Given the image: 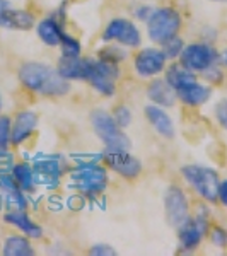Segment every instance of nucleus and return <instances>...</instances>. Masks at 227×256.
I'll return each mask as SVG.
<instances>
[{"label":"nucleus","instance_id":"1","mask_svg":"<svg viewBox=\"0 0 227 256\" xmlns=\"http://www.w3.org/2000/svg\"><path fill=\"white\" fill-rule=\"evenodd\" d=\"M19 80L28 90L50 98H62L70 90L68 80H65L55 68L40 62H28L20 65Z\"/></svg>","mask_w":227,"mask_h":256},{"label":"nucleus","instance_id":"2","mask_svg":"<svg viewBox=\"0 0 227 256\" xmlns=\"http://www.w3.org/2000/svg\"><path fill=\"white\" fill-rule=\"evenodd\" d=\"M90 125L98 138L104 144L106 150H130L132 140L114 122L113 114L104 110H94L90 113Z\"/></svg>","mask_w":227,"mask_h":256},{"label":"nucleus","instance_id":"3","mask_svg":"<svg viewBox=\"0 0 227 256\" xmlns=\"http://www.w3.org/2000/svg\"><path fill=\"white\" fill-rule=\"evenodd\" d=\"M70 180L86 196H96L104 192L108 174L106 169L96 160H82L70 171Z\"/></svg>","mask_w":227,"mask_h":256},{"label":"nucleus","instance_id":"4","mask_svg":"<svg viewBox=\"0 0 227 256\" xmlns=\"http://www.w3.org/2000/svg\"><path fill=\"white\" fill-rule=\"evenodd\" d=\"M181 30V14L172 7H156L147 19V36L152 43L162 44Z\"/></svg>","mask_w":227,"mask_h":256},{"label":"nucleus","instance_id":"5","mask_svg":"<svg viewBox=\"0 0 227 256\" xmlns=\"http://www.w3.org/2000/svg\"><path fill=\"white\" fill-rule=\"evenodd\" d=\"M181 174L184 181L195 190V193L205 202H217L218 193V174L216 169L207 166H198V164H188L181 168Z\"/></svg>","mask_w":227,"mask_h":256},{"label":"nucleus","instance_id":"6","mask_svg":"<svg viewBox=\"0 0 227 256\" xmlns=\"http://www.w3.org/2000/svg\"><path fill=\"white\" fill-rule=\"evenodd\" d=\"M122 77V70L118 64H111L102 58H89L88 80L94 90L101 96L111 98L116 92V80Z\"/></svg>","mask_w":227,"mask_h":256},{"label":"nucleus","instance_id":"7","mask_svg":"<svg viewBox=\"0 0 227 256\" xmlns=\"http://www.w3.org/2000/svg\"><path fill=\"white\" fill-rule=\"evenodd\" d=\"M217 53L218 52L210 43L196 41V43H190L183 48V52L180 55V64L190 68L192 72L202 74L208 67L218 64Z\"/></svg>","mask_w":227,"mask_h":256},{"label":"nucleus","instance_id":"8","mask_svg":"<svg viewBox=\"0 0 227 256\" xmlns=\"http://www.w3.org/2000/svg\"><path fill=\"white\" fill-rule=\"evenodd\" d=\"M102 41L106 43H114L123 44L126 48H138L142 44V34L140 30L135 26L134 20L126 18H114L108 22V26L104 28L101 36Z\"/></svg>","mask_w":227,"mask_h":256},{"label":"nucleus","instance_id":"9","mask_svg":"<svg viewBox=\"0 0 227 256\" xmlns=\"http://www.w3.org/2000/svg\"><path fill=\"white\" fill-rule=\"evenodd\" d=\"M208 230V212L207 208H198V212L193 217H188V220L183 226L178 227V238L181 250L195 251L200 242L204 241L205 234Z\"/></svg>","mask_w":227,"mask_h":256},{"label":"nucleus","instance_id":"10","mask_svg":"<svg viewBox=\"0 0 227 256\" xmlns=\"http://www.w3.org/2000/svg\"><path fill=\"white\" fill-rule=\"evenodd\" d=\"M164 212H166L168 224L178 229L188 220L190 217V204L184 192L180 186L172 184L168 188L164 195Z\"/></svg>","mask_w":227,"mask_h":256},{"label":"nucleus","instance_id":"11","mask_svg":"<svg viewBox=\"0 0 227 256\" xmlns=\"http://www.w3.org/2000/svg\"><path fill=\"white\" fill-rule=\"evenodd\" d=\"M102 160L110 169L126 180H135L142 172V162L130 150H106L104 148Z\"/></svg>","mask_w":227,"mask_h":256},{"label":"nucleus","instance_id":"12","mask_svg":"<svg viewBox=\"0 0 227 256\" xmlns=\"http://www.w3.org/2000/svg\"><path fill=\"white\" fill-rule=\"evenodd\" d=\"M168 58L160 48H142L134 58V68L144 79L158 77L166 70Z\"/></svg>","mask_w":227,"mask_h":256},{"label":"nucleus","instance_id":"13","mask_svg":"<svg viewBox=\"0 0 227 256\" xmlns=\"http://www.w3.org/2000/svg\"><path fill=\"white\" fill-rule=\"evenodd\" d=\"M34 183L36 184H56L65 172V160L60 156H44L34 159Z\"/></svg>","mask_w":227,"mask_h":256},{"label":"nucleus","instance_id":"14","mask_svg":"<svg viewBox=\"0 0 227 256\" xmlns=\"http://www.w3.org/2000/svg\"><path fill=\"white\" fill-rule=\"evenodd\" d=\"M38 126V114L32 111H20L12 123L10 130V144L20 146L32 135V132Z\"/></svg>","mask_w":227,"mask_h":256},{"label":"nucleus","instance_id":"15","mask_svg":"<svg viewBox=\"0 0 227 256\" xmlns=\"http://www.w3.org/2000/svg\"><path fill=\"white\" fill-rule=\"evenodd\" d=\"M144 114L148 120L150 126L156 130V134H159L160 137L171 140L174 138L176 132H174V123H172L171 116L164 111V108H160L158 104H148L144 108Z\"/></svg>","mask_w":227,"mask_h":256},{"label":"nucleus","instance_id":"16","mask_svg":"<svg viewBox=\"0 0 227 256\" xmlns=\"http://www.w3.org/2000/svg\"><path fill=\"white\" fill-rule=\"evenodd\" d=\"M176 96H178V101H181L183 104L196 108V106H204L210 101L212 88L208 84H200L198 80H195L192 84L176 89Z\"/></svg>","mask_w":227,"mask_h":256},{"label":"nucleus","instance_id":"17","mask_svg":"<svg viewBox=\"0 0 227 256\" xmlns=\"http://www.w3.org/2000/svg\"><path fill=\"white\" fill-rule=\"evenodd\" d=\"M88 67L89 58L82 56H60L56 72L64 77L65 80H86L88 79Z\"/></svg>","mask_w":227,"mask_h":256},{"label":"nucleus","instance_id":"18","mask_svg":"<svg viewBox=\"0 0 227 256\" xmlns=\"http://www.w3.org/2000/svg\"><path fill=\"white\" fill-rule=\"evenodd\" d=\"M0 28L14 31H30L34 28V16L28 10L7 9L0 10Z\"/></svg>","mask_w":227,"mask_h":256},{"label":"nucleus","instance_id":"19","mask_svg":"<svg viewBox=\"0 0 227 256\" xmlns=\"http://www.w3.org/2000/svg\"><path fill=\"white\" fill-rule=\"evenodd\" d=\"M147 98L150 99L154 104L160 108H172L178 101L176 96V89L168 84L166 79H154L147 88Z\"/></svg>","mask_w":227,"mask_h":256},{"label":"nucleus","instance_id":"20","mask_svg":"<svg viewBox=\"0 0 227 256\" xmlns=\"http://www.w3.org/2000/svg\"><path fill=\"white\" fill-rule=\"evenodd\" d=\"M4 220H6L7 224L14 226L16 229H19L24 236H28L31 239L43 238V229H41V226L32 222L24 210H9V212L4 216Z\"/></svg>","mask_w":227,"mask_h":256},{"label":"nucleus","instance_id":"21","mask_svg":"<svg viewBox=\"0 0 227 256\" xmlns=\"http://www.w3.org/2000/svg\"><path fill=\"white\" fill-rule=\"evenodd\" d=\"M36 32H38V38L50 48L58 46L60 41H62V36L65 34L60 26V22L55 18L41 19L38 22V28H36Z\"/></svg>","mask_w":227,"mask_h":256},{"label":"nucleus","instance_id":"22","mask_svg":"<svg viewBox=\"0 0 227 256\" xmlns=\"http://www.w3.org/2000/svg\"><path fill=\"white\" fill-rule=\"evenodd\" d=\"M164 79H166L168 84L174 89H180V88H183V86H188V84H192V82L198 80L196 74L192 72V70L181 64H172V65H169V67H166V77H164Z\"/></svg>","mask_w":227,"mask_h":256},{"label":"nucleus","instance_id":"23","mask_svg":"<svg viewBox=\"0 0 227 256\" xmlns=\"http://www.w3.org/2000/svg\"><path fill=\"white\" fill-rule=\"evenodd\" d=\"M2 253L6 256H32L34 248H32L28 236H9L4 242Z\"/></svg>","mask_w":227,"mask_h":256},{"label":"nucleus","instance_id":"24","mask_svg":"<svg viewBox=\"0 0 227 256\" xmlns=\"http://www.w3.org/2000/svg\"><path fill=\"white\" fill-rule=\"evenodd\" d=\"M12 178L18 183V186L22 192H32L36 186L34 183V171L28 162H20L12 166Z\"/></svg>","mask_w":227,"mask_h":256},{"label":"nucleus","instance_id":"25","mask_svg":"<svg viewBox=\"0 0 227 256\" xmlns=\"http://www.w3.org/2000/svg\"><path fill=\"white\" fill-rule=\"evenodd\" d=\"M183 48H184V41L181 40L178 34L172 36V38H169L168 41H164V43L160 44V50H162V53L166 55L168 60H178Z\"/></svg>","mask_w":227,"mask_h":256},{"label":"nucleus","instance_id":"26","mask_svg":"<svg viewBox=\"0 0 227 256\" xmlns=\"http://www.w3.org/2000/svg\"><path fill=\"white\" fill-rule=\"evenodd\" d=\"M60 52L64 56H80V41L76 40L74 36L70 34H64L62 36V41H60Z\"/></svg>","mask_w":227,"mask_h":256},{"label":"nucleus","instance_id":"27","mask_svg":"<svg viewBox=\"0 0 227 256\" xmlns=\"http://www.w3.org/2000/svg\"><path fill=\"white\" fill-rule=\"evenodd\" d=\"M99 58L106 60V62H113V64H120L126 58V52L122 46H114V44H108L101 50L99 53Z\"/></svg>","mask_w":227,"mask_h":256},{"label":"nucleus","instance_id":"28","mask_svg":"<svg viewBox=\"0 0 227 256\" xmlns=\"http://www.w3.org/2000/svg\"><path fill=\"white\" fill-rule=\"evenodd\" d=\"M113 118L116 122V125L120 128H128L134 122V114H132V110L128 106H116L113 111Z\"/></svg>","mask_w":227,"mask_h":256},{"label":"nucleus","instance_id":"29","mask_svg":"<svg viewBox=\"0 0 227 256\" xmlns=\"http://www.w3.org/2000/svg\"><path fill=\"white\" fill-rule=\"evenodd\" d=\"M12 122L9 116H0V150H7L10 144Z\"/></svg>","mask_w":227,"mask_h":256},{"label":"nucleus","instance_id":"30","mask_svg":"<svg viewBox=\"0 0 227 256\" xmlns=\"http://www.w3.org/2000/svg\"><path fill=\"white\" fill-rule=\"evenodd\" d=\"M202 76L208 82V86H217L224 79V70H222V65L216 64V65H212V67H208L205 72H202Z\"/></svg>","mask_w":227,"mask_h":256},{"label":"nucleus","instance_id":"31","mask_svg":"<svg viewBox=\"0 0 227 256\" xmlns=\"http://www.w3.org/2000/svg\"><path fill=\"white\" fill-rule=\"evenodd\" d=\"M210 241H212V244L217 248H226L227 246V230L216 226L212 230H210Z\"/></svg>","mask_w":227,"mask_h":256},{"label":"nucleus","instance_id":"32","mask_svg":"<svg viewBox=\"0 0 227 256\" xmlns=\"http://www.w3.org/2000/svg\"><path fill=\"white\" fill-rule=\"evenodd\" d=\"M216 120L224 130H227V99H220L216 104Z\"/></svg>","mask_w":227,"mask_h":256},{"label":"nucleus","instance_id":"33","mask_svg":"<svg viewBox=\"0 0 227 256\" xmlns=\"http://www.w3.org/2000/svg\"><path fill=\"white\" fill-rule=\"evenodd\" d=\"M89 253L92 256H116V250L110 244H94L90 246Z\"/></svg>","mask_w":227,"mask_h":256},{"label":"nucleus","instance_id":"34","mask_svg":"<svg viewBox=\"0 0 227 256\" xmlns=\"http://www.w3.org/2000/svg\"><path fill=\"white\" fill-rule=\"evenodd\" d=\"M156 7L152 6H147V4H142V6H137V9H135V18L138 20H142V22H147V19L152 16V12H154Z\"/></svg>","mask_w":227,"mask_h":256},{"label":"nucleus","instance_id":"35","mask_svg":"<svg viewBox=\"0 0 227 256\" xmlns=\"http://www.w3.org/2000/svg\"><path fill=\"white\" fill-rule=\"evenodd\" d=\"M217 200L220 202L224 207H227V180L220 181L218 184V193H217Z\"/></svg>","mask_w":227,"mask_h":256},{"label":"nucleus","instance_id":"36","mask_svg":"<svg viewBox=\"0 0 227 256\" xmlns=\"http://www.w3.org/2000/svg\"><path fill=\"white\" fill-rule=\"evenodd\" d=\"M217 62H218V65H222V67H227V48H224L222 52L217 53Z\"/></svg>","mask_w":227,"mask_h":256},{"label":"nucleus","instance_id":"37","mask_svg":"<svg viewBox=\"0 0 227 256\" xmlns=\"http://www.w3.org/2000/svg\"><path fill=\"white\" fill-rule=\"evenodd\" d=\"M7 7H9V2L7 0H0V10L7 9Z\"/></svg>","mask_w":227,"mask_h":256},{"label":"nucleus","instance_id":"38","mask_svg":"<svg viewBox=\"0 0 227 256\" xmlns=\"http://www.w3.org/2000/svg\"><path fill=\"white\" fill-rule=\"evenodd\" d=\"M214 2H227V0H214Z\"/></svg>","mask_w":227,"mask_h":256},{"label":"nucleus","instance_id":"39","mask_svg":"<svg viewBox=\"0 0 227 256\" xmlns=\"http://www.w3.org/2000/svg\"><path fill=\"white\" fill-rule=\"evenodd\" d=\"M0 110H2V101H0Z\"/></svg>","mask_w":227,"mask_h":256}]
</instances>
